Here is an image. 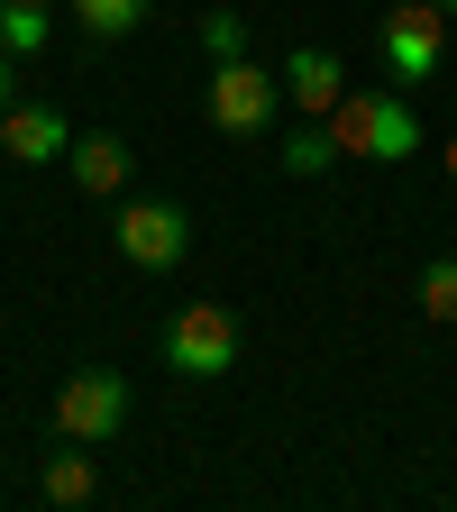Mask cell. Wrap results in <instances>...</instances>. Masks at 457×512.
Here are the masks:
<instances>
[{"label": "cell", "instance_id": "52a82bcc", "mask_svg": "<svg viewBox=\"0 0 457 512\" xmlns=\"http://www.w3.org/2000/svg\"><path fill=\"white\" fill-rule=\"evenodd\" d=\"M0 156H19V165H64V156H74V119L46 110V101H10V110H0Z\"/></svg>", "mask_w": 457, "mask_h": 512}, {"label": "cell", "instance_id": "6da1fadb", "mask_svg": "<svg viewBox=\"0 0 457 512\" xmlns=\"http://www.w3.org/2000/svg\"><path fill=\"white\" fill-rule=\"evenodd\" d=\"M330 147L339 156H366V165H403V156H421V119L394 92H357L348 83V101L330 110Z\"/></svg>", "mask_w": 457, "mask_h": 512}, {"label": "cell", "instance_id": "e0dca14e", "mask_svg": "<svg viewBox=\"0 0 457 512\" xmlns=\"http://www.w3.org/2000/svg\"><path fill=\"white\" fill-rule=\"evenodd\" d=\"M439 165H448V183H457V138H448V156H439Z\"/></svg>", "mask_w": 457, "mask_h": 512}, {"label": "cell", "instance_id": "ac0fdd59", "mask_svg": "<svg viewBox=\"0 0 457 512\" xmlns=\"http://www.w3.org/2000/svg\"><path fill=\"white\" fill-rule=\"evenodd\" d=\"M430 10H448V19H457V0H430Z\"/></svg>", "mask_w": 457, "mask_h": 512}, {"label": "cell", "instance_id": "30bf717a", "mask_svg": "<svg viewBox=\"0 0 457 512\" xmlns=\"http://www.w3.org/2000/svg\"><path fill=\"white\" fill-rule=\"evenodd\" d=\"M275 165H284L293 183H311V174H330V165H339V147H330V119H302L293 138L275 147Z\"/></svg>", "mask_w": 457, "mask_h": 512}, {"label": "cell", "instance_id": "9c48e42d", "mask_svg": "<svg viewBox=\"0 0 457 512\" xmlns=\"http://www.w3.org/2000/svg\"><path fill=\"white\" fill-rule=\"evenodd\" d=\"M74 183H83V202H119V183H128V147L119 138H74Z\"/></svg>", "mask_w": 457, "mask_h": 512}, {"label": "cell", "instance_id": "9a60e30c", "mask_svg": "<svg viewBox=\"0 0 457 512\" xmlns=\"http://www.w3.org/2000/svg\"><path fill=\"white\" fill-rule=\"evenodd\" d=\"M247 10H202V46H211V64H229V55H247Z\"/></svg>", "mask_w": 457, "mask_h": 512}, {"label": "cell", "instance_id": "2e32d148", "mask_svg": "<svg viewBox=\"0 0 457 512\" xmlns=\"http://www.w3.org/2000/svg\"><path fill=\"white\" fill-rule=\"evenodd\" d=\"M19 101V55H0V110Z\"/></svg>", "mask_w": 457, "mask_h": 512}, {"label": "cell", "instance_id": "3957f363", "mask_svg": "<svg viewBox=\"0 0 457 512\" xmlns=\"http://www.w3.org/2000/svg\"><path fill=\"white\" fill-rule=\"evenodd\" d=\"M275 101H284V74H266V64H247V55L211 64V128L220 138H266Z\"/></svg>", "mask_w": 457, "mask_h": 512}, {"label": "cell", "instance_id": "ba28073f", "mask_svg": "<svg viewBox=\"0 0 457 512\" xmlns=\"http://www.w3.org/2000/svg\"><path fill=\"white\" fill-rule=\"evenodd\" d=\"M284 101H302V119H330V110L348 101V64H339L330 46L284 55Z\"/></svg>", "mask_w": 457, "mask_h": 512}, {"label": "cell", "instance_id": "d6986e66", "mask_svg": "<svg viewBox=\"0 0 457 512\" xmlns=\"http://www.w3.org/2000/svg\"><path fill=\"white\" fill-rule=\"evenodd\" d=\"M37 10H46V0H37Z\"/></svg>", "mask_w": 457, "mask_h": 512}, {"label": "cell", "instance_id": "5bb4252c", "mask_svg": "<svg viewBox=\"0 0 457 512\" xmlns=\"http://www.w3.org/2000/svg\"><path fill=\"white\" fill-rule=\"evenodd\" d=\"M421 320L457 330V256H430V266H421Z\"/></svg>", "mask_w": 457, "mask_h": 512}, {"label": "cell", "instance_id": "8fae6325", "mask_svg": "<svg viewBox=\"0 0 457 512\" xmlns=\"http://www.w3.org/2000/svg\"><path fill=\"white\" fill-rule=\"evenodd\" d=\"M92 485H101V467H92V448H83V439L64 448V458H46V476H37L46 503H92Z\"/></svg>", "mask_w": 457, "mask_h": 512}, {"label": "cell", "instance_id": "7a4b0ae2", "mask_svg": "<svg viewBox=\"0 0 457 512\" xmlns=\"http://www.w3.org/2000/svg\"><path fill=\"white\" fill-rule=\"evenodd\" d=\"M375 46H384V74L394 83H430L448 64V10H430V0H384Z\"/></svg>", "mask_w": 457, "mask_h": 512}, {"label": "cell", "instance_id": "4fadbf2b", "mask_svg": "<svg viewBox=\"0 0 457 512\" xmlns=\"http://www.w3.org/2000/svg\"><path fill=\"white\" fill-rule=\"evenodd\" d=\"M147 10H156V0H74L83 37H101V46H110V37H128V28H138Z\"/></svg>", "mask_w": 457, "mask_h": 512}, {"label": "cell", "instance_id": "5b68a950", "mask_svg": "<svg viewBox=\"0 0 457 512\" xmlns=\"http://www.w3.org/2000/svg\"><path fill=\"white\" fill-rule=\"evenodd\" d=\"M119 421H128V375H110V366H83V375H64V394H55V430H64V439L101 448Z\"/></svg>", "mask_w": 457, "mask_h": 512}, {"label": "cell", "instance_id": "7c38bea8", "mask_svg": "<svg viewBox=\"0 0 457 512\" xmlns=\"http://www.w3.org/2000/svg\"><path fill=\"white\" fill-rule=\"evenodd\" d=\"M46 37H55V19L37 0H0V55H37Z\"/></svg>", "mask_w": 457, "mask_h": 512}, {"label": "cell", "instance_id": "277c9868", "mask_svg": "<svg viewBox=\"0 0 457 512\" xmlns=\"http://www.w3.org/2000/svg\"><path fill=\"white\" fill-rule=\"evenodd\" d=\"M238 366V320L220 302H183L165 320V375H229Z\"/></svg>", "mask_w": 457, "mask_h": 512}, {"label": "cell", "instance_id": "8992f818", "mask_svg": "<svg viewBox=\"0 0 457 512\" xmlns=\"http://www.w3.org/2000/svg\"><path fill=\"white\" fill-rule=\"evenodd\" d=\"M119 256L128 266H147V275H165V266H183L192 256V220L174 211V202H119Z\"/></svg>", "mask_w": 457, "mask_h": 512}]
</instances>
